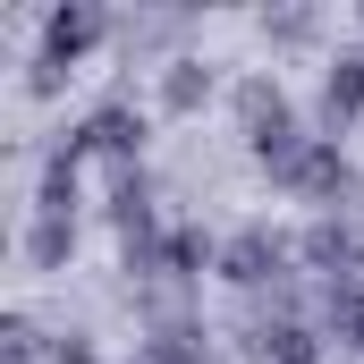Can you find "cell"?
Wrapping results in <instances>:
<instances>
[{
  "label": "cell",
  "mask_w": 364,
  "mask_h": 364,
  "mask_svg": "<svg viewBox=\"0 0 364 364\" xmlns=\"http://www.w3.org/2000/svg\"><path fill=\"white\" fill-rule=\"evenodd\" d=\"M288 195H314V203H348L356 195V170H348V153L322 136L305 161H296V178H288Z\"/></svg>",
  "instance_id": "5b68a950"
},
{
  "label": "cell",
  "mask_w": 364,
  "mask_h": 364,
  "mask_svg": "<svg viewBox=\"0 0 364 364\" xmlns=\"http://www.w3.org/2000/svg\"><path fill=\"white\" fill-rule=\"evenodd\" d=\"M356 102H364V43H356V51H339L331 77H322V127H339Z\"/></svg>",
  "instance_id": "52a82bcc"
},
{
  "label": "cell",
  "mask_w": 364,
  "mask_h": 364,
  "mask_svg": "<svg viewBox=\"0 0 364 364\" xmlns=\"http://www.w3.org/2000/svg\"><path fill=\"white\" fill-rule=\"evenodd\" d=\"M60 77H68V60H51V51L26 60V93H60Z\"/></svg>",
  "instance_id": "7c38bea8"
},
{
  "label": "cell",
  "mask_w": 364,
  "mask_h": 364,
  "mask_svg": "<svg viewBox=\"0 0 364 364\" xmlns=\"http://www.w3.org/2000/svg\"><path fill=\"white\" fill-rule=\"evenodd\" d=\"M263 34H279V43H305V34H314V17H305V9H279V17H263Z\"/></svg>",
  "instance_id": "4fadbf2b"
},
{
  "label": "cell",
  "mask_w": 364,
  "mask_h": 364,
  "mask_svg": "<svg viewBox=\"0 0 364 364\" xmlns=\"http://www.w3.org/2000/svg\"><path fill=\"white\" fill-rule=\"evenodd\" d=\"M110 34V17L93 9V0H60V9H43V51L51 60H77V51H93Z\"/></svg>",
  "instance_id": "3957f363"
},
{
  "label": "cell",
  "mask_w": 364,
  "mask_h": 364,
  "mask_svg": "<svg viewBox=\"0 0 364 364\" xmlns=\"http://www.w3.org/2000/svg\"><path fill=\"white\" fill-rule=\"evenodd\" d=\"M77 136H85V153H110L119 170H136V153H144V110H136L127 93H110V102H93V110H85Z\"/></svg>",
  "instance_id": "7a4b0ae2"
},
{
  "label": "cell",
  "mask_w": 364,
  "mask_h": 364,
  "mask_svg": "<svg viewBox=\"0 0 364 364\" xmlns=\"http://www.w3.org/2000/svg\"><path fill=\"white\" fill-rule=\"evenodd\" d=\"M43 356H51V364H93V331H77V322H60V331L43 339Z\"/></svg>",
  "instance_id": "8fae6325"
},
{
  "label": "cell",
  "mask_w": 364,
  "mask_h": 364,
  "mask_svg": "<svg viewBox=\"0 0 364 364\" xmlns=\"http://www.w3.org/2000/svg\"><path fill=\"white\" fill-rule=\"evenodd\" d=\"M136 364H212V348H203L195 322H161V331L136 348Z\"/></svg>",
  "instance_id": "9c48e42d"
},
{
  "label": "cell",
  "mask_w": 364,
  "mask_h": 364,
  "mask_svg": "<svg viewBox=\"0 0 364 364\" xmlns=\"http://www.w3.org/2000/svg\"><path fill=\"white\" fill-rule=\"evenodd\" d=\"M68 255H77V220H68V212H34V220H26V263H34V272H60Z\"/></svg>",
  "instance_id": "8992f818"
},
{
  "label": "cell",
  "mask_w": 364,
  "mask_h": 364,
  "mask_svg": "<svg viewBox=\"0 0 364 364\" xmlns=\"http://www.w3.org/2000/svg\"><path fill=\"white\" fill-rule=\"evenodd\" d=\"M314 272H331V279H356V263H364V237H356V220H339V212H322L314 229H305V246H296Z\"/></svg>",
  "instance_id": "277c9868"
},
{
  "label": "cell",
  "mask_w": 364,
  "mask_h": 364,
  "mask_svg": "<svg viewBox=\"0 0 364 364\" xmlns=\"http://www.w3.org/2000/svg\"><path fill=\"white\" fill-rule=\"evenodd\" d=\"M203 93H212V68H203V60H170V68H161V110H195V102H203Z\"/></svg>",
  "instance_id": "30bf717a"
},
{
  "label": "cell",
  "mask_w": 364,
  "mask_h": 364,
  "mask_svg": "<svg viewBox=\"0 0 364 364\" xmlns=\"http://www.w3.org/2000/svg\"><path fill=\"white\" fill-rule=\"evenodd\" d=\"M220 279H237L246 296H263V288H288V237L279 229H263V220H246L229 246H220Z\"/></svg>",
  "instance_id": "6da1fadb"
},
{
  "label": "cell",
  "mask_w": 364,
  "mask_h": 364,
  "mask_svg": "<svg viewBox=\"0 0 364 364\" xmlns=\"http://www.w3.org/2000/svg\"><path fill=\"white\" fill-rule=\"evenodd\" d=\"M110 220H119L127 237H153V178H144V170H119V178H110Z\"/></svg>",
  "instance_id": "ba28073f"
}]
</instances>
